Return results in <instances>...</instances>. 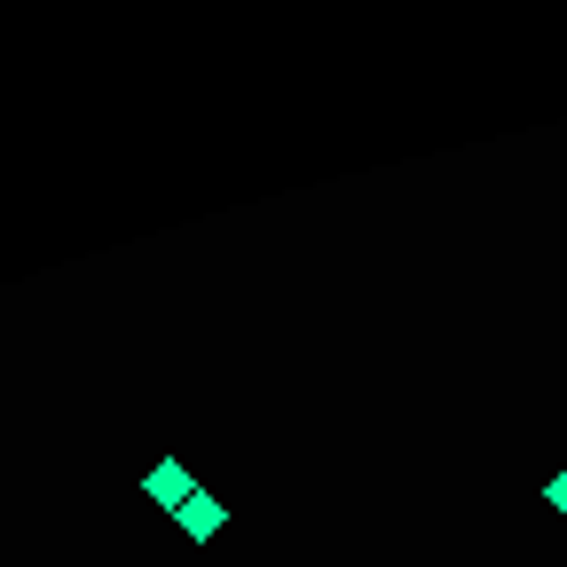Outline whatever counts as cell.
Listing matches in <instances>:
<instances>
[{
    "instance_id": "3957f363",
    "label": "cell",
    "mask_w": 567,
    "mask_h": 567,
    "mask_svg": "<svg viewBox=\"0 0 567 567\" xmlns=\"http://www.w3.org/2000/svg\"><path fill=\"white\" fill-rule=\"evenodd\" d=\"M544 505H551V513H567V473H551V481H544Z\"/></svg>"
},
{
    "instance_id": "6da1fadb",
    "label": "cell",
    "mask_w": 567,
    "mask_h": 567,
    "mask_svg": "<svg viewBox=\"0 0 567 567\" xmlns=\"http://www.w3.org/2000/svg\"><path fill=\"white\" fill-rule=\"evenodd\" d=\"M174 520H182V536H189V544H213V536L229 528V505H221L213 488H197V496H189V505H182Z\"/></svg>"
},
{
    "instance_id": "7a4b0ae2",
    "label": "cell",
    "mask_w": 567,
    "mask_h": 567,
    "mask_svg": "<svg viewBox=\"0 0 567 567\" xmlns=\"http://www.w3.org/2000/svg\"><path fill=\"white\" fill-rule=\"evenodd\" d=\"M142 488H151V505H166V513H182L189 496H197V481H189V465H182V457H158Z\"/></svg>"
}]
</instances>
